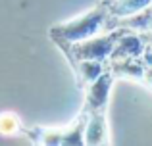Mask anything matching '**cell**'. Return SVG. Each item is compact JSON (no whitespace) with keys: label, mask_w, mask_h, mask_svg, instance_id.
<instances>
[{"label":"cell","mask_w":152,"mask_h":146,"mask_svg":"<svg viewBox=\"0 0 152 146\" xmlns=\"http://www.w3.org/2000/svg\"><path fill=\"white\" fill-rule=\"evenodd\" d=\"M108 19H110V14H108V8L102 2L98 6H94L93 10L85 12L83 15L71 19V21L56 25L54 29H50V35L60 44H73V42L85 41V38L98 35L100 29H106Z\"/></svg>","instance_id":"obj_1"},{"label":"cell","mask_w":152,"mask_h":146,"mask_svg":"<svg viewBox=\"0 0 152 146\" xmlns=\"http://www.w3.org/2000/svg\"><path fill=\"white\" fill-rule=\"evenodd\" d=\"M118 37H119V31L118 33L104 35V37L94 35V37L85 38V41L67 44L69 46V56L73 58V64L77 60H100V62H104L108 56H112V52L115 48V42H118Z\"/></svg>","instance_id":"obj_2"},{"label":"cell","mask_w":152,"mask_h":146,"mask_svg":"<svg viewBox=\"0 0 152 146\" xmlns=\"http://www.w3.org/2000/svg\"><path fill=\"white\" fill-rule=\"evenodd\" d=\"M112 81H114V73L106 71L102 73L96 81H93L89 85V90H87V102L83 112L91 113V112H104L108 102V94H110L112 89Z\"/></svg>","instance_id":"obj_3"},{"label":"cell","mask_w":152,"mask_h":146,"mask_svg":"<svg viewBox=\"0 0 152 146\" xmlns=\"http://www.w3.org/2000/svg\"><path fill=\"white\" fill-rule=\"evenodd\" d=\"M141 52H145V38H141V35L121 31L115 42V48L112 52V58H137L141 56Z\"/></svg>","instance_id":"obj_4"},{"label":"cell","mask_w":152,"mask_h":146,"mask_svg":"<svg viewBox=\"0 0 152 146\" xmlns=\"http://www.w3.org/2000/svg\"><path fill=\"white\" fill-rule=\"evenodd\" d=\"M152 0H104V6L108 8V14L114 19H123L135 15L139 12L146 10Z\"/></svg>","instance_id":"obj_5"},{"label":"cell","mask_w":152,"mask_h":146,"mask_svg":"<svg viewBox=\"0 0 152 146\" xmlns=\"http://www.w3.org/2000/svg\"><path fill=\"white\" fill-rule=\"evenodd\" d=\"M85 142L87 144H104L108 142V125L104 112H91L85 127Z\"/></svg>","instance_id":"obj_6"},{"label":"cell","mask_w":152,"mask_h":146,"mask_svg":"<svg viewBox=\"0 0 152 146\" xmlns=\"http://www.w3.org/2000/svg\"><path fill=\"white\" fill-rule=\"evenodd\" d=\"M73 65H75V71H77L81 83H85V85H91L104 73L100 60H77Z\"/></svg>","instance_id":"obj_7"},{"label":"cell","mask_w":152,"mask_h":146,"mask_svg":"<svg viewBox=\"0 0 152 146\" xmlns=\"http://www.w3.org/2000/svg\"><path fill=\"white\" fill-rule=\"evenodd\" d=\"M21 131V123L19 119L10 112H2L0 113V133L2 135H15Z\"/></svg>","instance_id":"obj_8"}]
</instances>
